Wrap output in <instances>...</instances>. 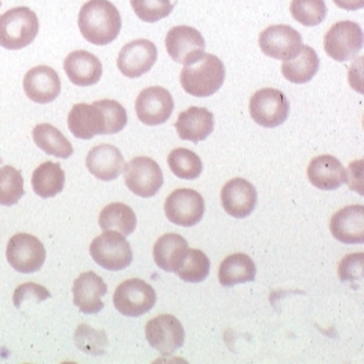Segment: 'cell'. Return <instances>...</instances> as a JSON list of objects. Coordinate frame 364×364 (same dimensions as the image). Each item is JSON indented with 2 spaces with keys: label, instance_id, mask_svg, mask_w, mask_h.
<instances>
[{
  "label": "cell",
  "instance_id": "6da1fadb",
  "mask_svg": "<svg viewBox=\"0 0 364 364\" xmlns=\"http://www.w3.org/2000/svg\"><path fill=\"white\" fill-rule=\"evenodd\" d=\"M79 29L91 45L112 43L122 29V17L109 0H89L79 13Z\"/></svg>",
  "mask_w": 364,
  "mask_h": 364
},
{
  "label": "cell",
  "instance_id": "7a4b0ae2",
  "mask_svg": "<svg viewBox=\"0 0 364 364\" xmlns=\"http://www.w3.org/2000/svg\"><path fill=\"white\" fill-rule=\"evenodd\" d=\"M180 80L185 92L199 98L210 97L224 85V63L218 57L205 53L200 60L183 67Z\"/></svg>",
  "mask_w": 364,
  "mask_h": 364
},
{
  "label": "cell",
  "instance_id": "3957f363",
  "mask_svg": "<svg viewBox=\"0 0 364 364\" xmlns=\"http://www.w3.org/2000/svg\"><path fill=\"white\" fill-rule=\"evenodd\" d=\"M38 32V16L28 7H16L0 16V46L7 50L32 45Z\"/></svg>",
  "mask_w": 364,
  "mask_h": 364
},
{
  "label": "cell",
  "instance_id": "277c9868",
  "mask_svg": "<svg viewBox=\"0 0 364 364\" xmlns=\"http://www.w3.org/2000/svg\"><path fill=\"white\" fill-rule=\"evenodd\" d=\"M91 258L107 271H122L132 265L133 250L124 236L114 230H104L90 245Z\"/></svg>",
  "mask_w": 364,
  "mask_h": 364
},
{
  "label": "cell",
  "instance_id": "5b68a950",
  "mask_svg": "<svg viewBox=\"0 0 364 364\" xmlns=\"http://www.w3.org/2000/svg\"><path fill=\"white\" fill-rule=\"evenodd\" d=\"M114 308L127 318L148 314L156 304V291L141 279H129L120 283L114 294Z\"/></svg>",
  "mask_w": 364,
  "mask_h": 364
},
{
  "label": "cell",
  "instance_id": "8992f818",
  "mask_svg": "<svg viewBox=\"0 0 364 364\" xmlns=\"http://www.w3.org/2000/svg\"><path fill=\"white\" fill-rule=\"evenodd\" d=\"M290 114V102L287 97L276 89H261L254 92L250 100L252 120L265 127L273 129L282 126Z\"/></svg>",
  "mask_w": 364,
  "mask_h": 364
},
{
  "label": "cell",
  "instance_id": "52a82bcc",
  "mask_svg": "<svg viewBox=\"0 0 364 364\" xmlns=\"http://www.w3.org/2000/svg\"><path fill=\"white\" fill-rule=\"evenodd\" d=\"M363 29L359 23L341 21L334 23L324 36L327 55L338 63L355 58L363 48Z\"/></svg>",
  "mask_w": 364,
  "mask_h": 364
},
{
  "label": "cell",
  "instance_id": "ba28073f",
  "mask_svg": "<svg viewBox=\"0 0 364 364\" xmlns=\"http://www.w3.org/2000/svg\"><path fill=\"white\" fill-rule=\"evenodd\" d=\"M7 261L20 273L38 272L46 261L43 243L29 233H17L7 243Z\"/></svg>",
  "mask_w": 364,
  "mask_h": 364
},
{
  "label": "cell",
  "instance_id": "9c48e42d",
  "mask_svg": "<svg viewBox=\"0 0 364 364\" xmlns=\"http://www.w3.org/2000/svg\"><path fill=\"white\" fill-rule=\"evenodd\" d=\"M166 217L176 225L191 228L205 215V199L193 189H176L164 203Z\"/></svg>",
  "mask_w": 364,
  "mask_h": 364
},
{
  "label": "cell",
  "instance_id": "30bf717a",
  "mask_svg": "<svg viewBox=\"0 0 364 364\" xmlns=\"http://www.w3.org/2000/svg\"><path fill=\"white\" fill-rule=\"evenodd\" d=\"M124 182L139 198H152L163 185V171L151 158L138 156L124 166Z\"/></svg>",
  "mask_w": 364,
  "mask_h": 364
},
{
  "label": "cell",
  "instance_id": "8fae6325",
  "mask_svg": "<svg viewBox=\"0 0 364 364\" xmlns=\"http://www.w3.org/2000/svg\"><path fill=\"white\" fill-rule=\"evenodd\" d=\"M168 55L178 64L189 65L200 60L205 54V42L202 33L188 25H178L168 31L166 36Z\"/></svg>",
  "mask_w": 364,
  "mask_h": 364
},
{
  "label": "cell",
  "instance_id": "7c38bea8",
  "mask_svg": "<svg viewBox=\"0 0 364 364\" xmlns=\"http://www.w3.org/2000/svg\"><path fill=\"white\" fill-rule=\"evenodd\" d=\"M262 53L274 60L289 61L298 55L302 48L301 33L289 25H271L259 33Z\"/></svg>",
  "mask_w": 364,
  "mask_h": 364
},
{
  "label": "cell",
  "instance_id": "4fadbf2b",
  "mask_svg": "<svg viewBox=\"0 0 364 364\" xmlns=\"http://www.w3.org/2000/svg\"><path fill=\"white\" fill-rule=\"evenodd\" d=\"M149 345L163 355H171L180 349L185 340L181 321L173 315H160L151 318L145 327Z\"/></svg>",
  "mask_w": 364,
  "mask_h": 364
},
{
  "label": "cell",
  "instance_id": "5bb4252c",
  "mask_svg": "<svg viewBox=\"0 0 364 364\" xmlns=\"http://www.w3.org/2000/svg\"><path fill=\"white\" fill-rule=\"evenodd\" d=\"M174 111V100L170 91L154 86L139 92L136 101V112L139 122L146 126L166 123Z\"/></svg>",
  "mask_w": 364,
  "mask_h": 364
},
{
  "label": "cell",
  "instance_id": "9a60e30c",
  "mask_svg": "<svg viewBox=\"0 0 364 364\" xmlns=\"http://www.w3.org/2000/svg\"><path fill=\"white\" fill-rule=\"evenodd\" d=\"M158 60V48L151 41L138 39L124 46L117 57V68L130 77L136 79L149 72Z\"/></svg>",
  "mask_w": 364,
  "mask_h": 364
},
{
  "label": "cell",
  "instance_id": "2e32d148",
  "mask_svg": "<svg viewBox=\"0 0 364 364\" xmlns=\"http://www.w3.org/2000/svg\"><path fill=\"white\" fill-rule=\"evenodd\" d=\"M257 200V189L245 178H233L228 181L221 191L223 207L233 218H247L254 211Z\"/></svg>",
  "mask_w": 364,
  "mask_h": 364
},
{
  "label": "cell",
  "instance_id": "e0dca14e",
  "mask_svg": "<svg viewBox=\"0 0 364 364\" xmlns=\"http://www.w3.org/2000/svg\"><path fill=\"white\" fill-rule=\"evenodd\" d=\"M23 86L26 97L36 104L53 102L61 92L58 73L46 65L29 69L23 77Z\"/></svg>",
  "mask_w": 364,
  "mask_h": 364
},
{
  "label": "cell",
  "instance_id": "ac0fdd59",
  "mask_svg": "<svg viewBox=\"0 0 364 364\" xmlns=\"http://www.w3.org/2000/svg\"><path fill=\"white\" fill-rule=\"evenodd\" d=\"M73 304L80 312L94 315L104 309L102 296L108 293L105 282L94 272L82 273L73 283Z\"/></svg>",
  "mask_w": 364,
  "mask_h": 364
},
{
  "label": "cell",
  "instance_id": "d6986e66",
  "mask_svg": "<svg viewBox=\"0 0 364 364\" xmlns=\"http://www.w3.org/2000/svg\"><path fill=\"white\" fill-rule=\"evenodd\" d=\"M331 235L345 245H362L364 242V207L348 205L338 210L330 221Z\"/></svg>",
  "mask_w": 364,
  "mask_h": 364
},
{
  "label": "cell",
  "instance_id": "ffe728a7",
  "mask_svg": "<svg viewBox=\"0 0 364 364\" xmlns=\"http://www.w3.org/2000/svg\"><path fill=\"white\" fill-rule=\"evenodd\" d=\"M86 166L95 178L101 181H114L124 170L126 161L116 146L101 144L89 152Z\"/></svg>",
  "mask_w": 364,
  "mask_h": 364
},
{
  "label": "cell",
  "instance_id": "44dd1931",
  "mask_svg": "<svg viewBox=\"0 0 364 364\" xmlns=\"http://www.w3.org/2000/svg\"><path fill=\"white\" fill-rule=\"evenodd\" d=\"M64 70L73 85L89 87L100 82L102 76V64L89 51L76 50L65 58Z\"/></svg>",
  "mask_w": 364,
  "mask_h": 364
},
{
  "label": "cell",
  "instance_id": "7402d4cb",
  "mask_svg": "<svg viewBox=\"0 0 364 364\" xmlns=\"http://www.w3.org/2000/svg\"><path fill=\"white\" fill-rule=\"evenodd\" d=\"M308 178L321 191H336L346 181V170L341 161L331 155H320L311 160L308 166Z\"/></svg>",
  "mask_w": 364,
  "mask_h": 364
},
{
  "label": "cell",
  "instance_id": "603a6c76",
  "mask_svg": "<svg viewBox=\"0 0 364 364\" xmlns=\"http://www.w3.org/2000/svg\"><path fill=\"white\" fill-rule=\"evenodd\" d=\"M214 114L208 109L192 107L180 114L176 122V130L181 139L198 144L214 132Z\"/></svg>",
  "mask_w": 364,
  "mask_h": 364
},
{
  "label": "cell",
  "instance_id": "cb8c5ba5",
  "mask_svg": "<svg viewBox=\"0 0 364 364\" xmlns=\"http://www.w3.org/2000/svg\"><path fill=\"white\" fill-rule=\"evenodd\" d=\"M70 133L79 139L104 136V117L95 105L76 104L68 114Z\"/></svg>",
  "mask_w": 364,
  "mask_h": 364
},
{
  "label": "cell",
  "instance_id": "d4e9b609",
  "mask_svg": "<svg viewBox=\"0 0 364 364\" xmlns=\"http://www.w3.org/2000/svg\"><path fill=\"white\" fill-rule=\"evenodd\" d=\"M188 251V242L177 233H166L160 236L154 246V258L160 269L166 272H177Z\"/></svg>",
  "mask_w": 364,
  "mask_h": 364
},
{
  "label": "cell",
  "instance_id": "484cf974",
  "mask_svg": "<svg viewBox=\"0 0 364 364\" xmlns=\"http://www.w3.org/2000/svg\"><path fill=\"white\" fill-rule=\"evenodd\" d=\"M318 67L320 61L316 51L309 46H302L298 55L283 63L282 73L289 82L294 85H304L315 77Z\"/></svg>",
  "mask_w": 364,
  "mask_h": 364
},
{
  "label": "cell",
  "instance_id": "4316f807",
  "mask_svg": "<svg viewBox=\"0 0 364 364\" xmlns=\"http://www.w3.org/2000/svg\"><path fill=\"white\" fill-rule=\"evenodd\" d=\"M257 268L247 254H230L221 262L218 271V280L223 286L232 287L240 283L254 282Z\"/></svg>",
  "mask_w": 364,
  "mask_h": 364
},
{
  "label": "cell",
  "instance_id": "83f0119b",
  "mask_svg": "<svg viewBox=\"0 0 364 364\" xmlns=\"http://www.w3.org/2000/svg\"><path fill=\"white\" fill-rule=\"evenodd\" d=\"M65 185V173L61 164L54 161H46L41 164L32 174L33 192L42 198L50 199L63 192Z\"/></svg>",
  "mask_w": 364,
  "mask_h": 364
},
{
  "label": "cell",
  "instance_id": "f1b7e54d",
  "mask_svg": "<svg viewBox=\"0 0 364 364\" xmlns=\"http://www.w3.org/2000/svg\"><path fill=\"white\" fill-rule=\"evenodd\" d=\"M32 136L38 148H41L47 155L60 158V159H68L73 155V146L57 127L48 123L38 124Z\"/></svg>",
  "mask_w": 364,
  "mask_h": 364
},
{
  "label": "cell",
  "instance_id": "f546056e",
  "mask_svg": "<svg viewBox=\"0 0 364 364\" xmlns=\"http://www.w3.org/2000/svg\"><path fill=\"white\" fill-rule=\"evenodd\" d=\"M98 224L102 230H114L129 236L136 230V213L124 203H111L100 213Z\"/></svg>",
  "mask_w": 364,
  "mask_h": 364
},
{
  "label": "cell",
  "instance_id": "4dcf8cb0",
  "mask_svg": "<svg viewBox=\"0 0 364 364\" xmlns=\"http://www.w3.org/2000/svg\"><path fill=\"white\" fill-rule=\"evenodd\" d=\"M167 163L171 173L181 180H196L203 171V163L200 158L186 148L174 149L168 155Z\"/></svg>",
  "mask_w": 364,
  "mask_h": 364
},
{
  "label": "cell",
  "instance_id": "1f68e13d",
  "mask_svg": "<svg viewBox=\"0 0 364 364\" xmlns=\"http://www.w3.org/2000/svg\"><path fill=\"white\" fill-rule=\"evenodd\" d=\"M23 178L13 166L0 167V205H17L23 198Z\"/></svg>",
  "mask_w": 364,
  "mask_h": 364
},
{
  "label": "cell",
  "instance_id": "d6a6232c",
  "mask_svg": "<svg viewBox=\"0 0 364 364\" xmlns=\"http://www.w3.org/2000/svg\"><path fill=\"white\" fill-rule=\"evenodd\" d=\"M210 273V259L202 250L186 251L181 267L177 269L178 277L188 283H202Z\"/></svg>",
  "mask_w": 364,
  "mask_h": 364
},
{
  "label": "cell",
  "instance_id": "836d02e7",
  "mask_svg": "<svg viewBox=\"0 0 364 364\" xmlns=\"http://www.w3.org/2000/svg\"><path fill=\"white\" fill-rule=\"evenodd\" d=\"M290 11L296 23L315 26L324 21L327 6L324 0H291Z\"/></svg>",
  "mask_w": 364,
  "mask_h": 364
},
{
  "label": "cell",
  "instance_id": "e575fe53",
  "mask_svg": "<svg viewBox=\"0 0 364 364\" xmlns=\"http://www.w3.org/2000/svg\"><path fill=\"white\" fill-rule=\"evenodd\" d=\"M95 105L104 117V134L111 136L120 133L127 124V112L126 109L114 100H101L95 101Z\"/></svg>",
  "mask_w": 364,
  "mask_h": 364
},
{
  "label": "cell",
  "instance_id": "d590c367",
  "mask_svg": "<svg viewBox=\"0 0 364 364\" xmlns=\"http://www.w3.org/2000/svg\"><path fill=\"white\" fill-rule=\"evenodd\" d=\"M76 346L89 355H104L108 346V337L102 330H94L87 324H80L75 333Z\"/></svg>",
  "mask_w": 364,
  "mask_h": 364
},
{
  "label": "cell",
  "instance_id": "8d00e7d4",
  "mask_svg": "<svg viewBox=\"0 0 364 364\" xmlns=\"http://www.w3.org/2000/svg\"><path fill=\"white\" fill-rule=\"evenodd\" d=\"M130 4L144 23H158L173 11L171 0H130Z\"/></svg>",
  "mask_w": 364,
  "mask_h": 364
},
{
  "label": "cell",
  "instance_id": "74e56055",
  "mask_svg": "<svg viewBox=\"0 0 364 364\" xmlns=\"http://www.w3.org/2000/svg\"><path fill=\"white\" fill-rule=\"evenodd\" d=\"M363 252H355L342 258L340 277L342 282H353L363 277Z\"/></svg>",
  "mask_w": 364,
  "mask_h": 364
},
{
  "label": "cell",
  "instance_id": "f35d334b",
  "mask_svg": "<svg viewBox=\"0 0 364 364\" xmlns=\"http://www.w3.org/2000/svg\"><path fill=\"white\" fill-rule=\"evenodd\" d=\"M50 293L46 290L43 286L41 284H35V283H25L17 287V290L14 291V305L17 308H20L25 301H36V302H42L47 298H50Z\"/></svg>",
  "mask_w": 364,
  "mask_h": 364
},
{
  "label": "cell",
  "instance_id": "ab89813d",
  "mask_svg": "<svg viewBox=\"0 0 364 364\" xmlns=\"http://www.w3.org/2000/svg\"><path fill=\"white\" fill-rule=\"evenodd\" d=\"M363 160H356L350 163L349 170L346 173V181L350 189L363 195Z\"/></svg>",
  "mask_w": 364,
  "mask_h": 364
},
{
  "label": "cell",
  "instance_id": "60d3db41",
  "mask_svg": "<svg viewBox=\"0 0 364 364\" xmlns=\"http://www.w3.org/2000/svg\"><path fill=\"white\" fill-rule=\"evenodd\" d=\"M334 3L342 10H348V11L360 10L364 6V0H334Z\"/></svg>",
  "mask_w": 364,
  "mask_h": 364
},
{
  "label": "cell",
  "instance_id": "b9f144b4",
  "mask_svg": "<svg viewBox=\"0 0 364 364\" xmlns=\"http://www.w3.org/2000/svg\"><path fill=\"white\" fill-rule=\"evenodd\" d=\"M0 4H1V0H0Z\"/></svg>",
  "mask_w": 364,
  "mask_h": 364
}]
</instances>
